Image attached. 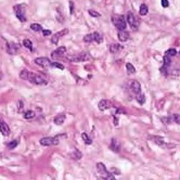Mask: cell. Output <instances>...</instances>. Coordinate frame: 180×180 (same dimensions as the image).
<instances>
[{
	"mask_svg": "<svg viewBox=\"0 0 180 180\" xmlns=\"http://www.w3.org/2000/svg\"><path fill=\"white\" fill-rule=\"evenodd\" d=\"M112 22L115 25V27L118 31H126L127 27V21L125 20V17L120 15V14H114L112 17Z\"/></svg>",
	"mask_w": 180,
	"mask_h": 180,
	"instance_id": "obj_1",
	"label": "cell"
},
{
	"mask_svg": "<svg viewBox=\"0 0 180 180\" xmlns=\"http://www.w3.org/2000/svg\"><path fill=\"white\" fill-rule=\"evenodd\" d=\"M28 80L31 82H33V84H35V85H38V86H46V85H48V80L46 78H44V77L38 75V74H35V73H29Z\"/></svg>",
	"mask_w": 180,
	"mask_h": 180,
	"instance_id": "obj_2",
	"label": "cell"
},
{
	"mask_svg": "<svg viewBox=\"0 0 180 180\" xmlns=\"http://www.w3.org/2000/svg\"><path fill=\"white\" fill-rule=\"evenodd\" d=\"M96 167H97L99 175H101L104 179H110V180L114 179V176L108 171V169H106V167H105V165L103 163H97Z\"/></svg>",
	"mask_w": 180,
	"mask_h": 180,
	"instance_id": "obj_3",
	"label": "cell"
},
{
	"mask_svg": "<svg viewBox=\"0 0 180 180\" xmlns=\"http://www.w3.org/2000/svg\"><path fill=\"white\" fill-rule=\"evenodd\" d=\"M14 13L17 17L21 21V22H26V14H25V6L24 5H17L13 8Z\"/></svg>",
	"mask_w": 180,
	"mask_h": 180,
	"instance_id": "obj_4",
	"label": "cell"
},
{
	"mask_svg": "<svg viewBox=\"0 0 180 180\" xmlns=\"http://www.w3.org/2000/svg\"><path fill=\"white\" fill-rule=\"evenodd\" d=\"M127 22L128 24L131 26V28L134 29V31H137L138 27H139V24H140V21H139V19L135 15V13H132V12H128L127 13Z\"/></svg>",
	"mask_w": 180,
	"mask_h": 180,
	"instance_id": "obj_5",
	"label": "cell"
},
{
	"mask_svg": "<svg viewBox=\"0 0 180 180\" xmlns=\"http://www.w3.org/2000/svg\"><path fill=\"white\" fill-rule=\"evenodd\" d=\"M67 59L72 62H80V61H89L91 60V55L87 53V52H82L79 54L75 55H68Z\"/></svg>",
	"mask_w": 180,
	"mask_h": 180,
	"instance_id": "obj_6",
	"label": "cell"
},
{
	"mask_svg": "<svg viewBox=\"0 0 180 180\" xmlns=\"http://www.w3.org/2000/svg\"><path fill=\"white\" fill-rule=\"evenodd\" d=\"M39 142L44 147L56 145V144H59V139H58V137H45V138H41Z\"/></svg>",
	"mask_w": 180,
	"mask_h": 180,
	"instance_id": "obj_7",
	"label": "cell"
},
{
	"mask_svg": "<svg viewBox=\"0 0 180 180\" xmlns=\"http://www.w3.org/2000/svg\"><path fill=\"white\" fill-rule=\"evenodd\" d=\"M35 64H37V65L41 66V67H50L51 66V61L48 59V58H45V56H40V58H37V59H35Z\"/></svg>",
	"mask_w": 180,
	"mask_h": 180,
	"instance_id": "obj_8",
	"label": "cell"
},
{
	"mask_svg": "<svg viewBox=\"0 0 180 180\" xmlns=\"http://www.w3.org/2000/svg\"><path fill=\"white\" fill-rule=\"evenodd\" d=\"M65 52H66V47L61 46V47H59L58 49H55L54 51L51 53V56H52V59H58V58L63 56V55L65 54Z\"/></svg>",
	"mask_w": 180,
	"mask_h": 180,
	"instance_id": "obj_9",
	"label": "cell"
},
{
	"mask_svg": "<svg viewBox=\"0 0 180 180\" xmlns=\"http://www.w3.org/2000/svg\"><path fill=\"white\" fill-rule=\"evenodd\" d=\"M19 48H20V46L14 44V43H9L7 45V51H8L9 54H17Z\"/></svg>",
	"mask_w": 180,
	"mask_h": 180,
	"instance_id": "obj_10",
	"label": "cell"
},
{
	"mask_svg": "<svg viewBox=\"0 0 180 180\" xmlns=\"http://www.w3.org/2000/svg\"><path fill=\"white\" fill-rule=\"evenodd\" d=\"M67 33H68V29H63V31H61V32L56 33L55 35H53V36H52V38H51V44H53V45L58 44L61 37H62L63 35L67 34Z\"/></svg>",
	"mask_w": 180,
	"mask_h": 180,
	"instance_id": "obj_11",
	"label": "cell"
},
{
	"mask_svg": "<svg viewBox=\"0 0 180 180\" xmlns=\"http://www.w3.org/2000/svg\"><path fill=\"white\" fill-rule=\"evenodd\" d=\"M130 89H131V91L135 93V94H137V93H139V92H141V85H140V82H137V80L131 82Z\"/></svg>",
	"mask_w": 180,
	"mask_h": 180,
	"instance_id": "obj_12",
	"label": "cell"
},
{
	"mask_svg": "<svg viewBox=\"0 0 180 180\" xmlns=\"http://www.w3.org/2000/svg\"><path fill=\"white\" fill-rule=\"evenodd\" d=\"M111 106H112V104L109 100H101L98 104V108L100 111H105V110L110 109Z\"/></svg>",
	"mask_w": 180,
	"mask_h": 180,
	"instance_id": "obj_13",
	"label": "cell"
},
{
	"mask_svg": "<svg viewBox=\"0 0 180 180\" xmlns=\"http://www.w3.org/2000/svg\"><path fill=\"white\" fill-rule=\"evenodd\" d=\"M0 132H1L3 136H9V135H10V127L8 126L7 123L0 122Z\"/></svg>",
	"mask_w": 180,
	"mask_h": 180,
	"instance_id": "obj_14",
	"label": "cell"
},
{
	"mask_svg": "<svg viewBox=\"0 0 180 180\" xmlns=\"http://www.w3.org/2000/svg\"><path fill=\"white\" fill-rule=\"evenodd\" d=\"M111 149L114 151V152H120V141L117 140V139H115V138H113L112 139V142H111Z\"/></svg>",
	"mask_w": 180,
	"mask_h": 180,
	"instance_id": "obj_15",
	"label": "cell"
},
{
	"mask_svg": "<svg viewBox=\"0 0 180 180\" xmlns=\"http://www.w3.org/2000/svg\"><path fill=\"white\" fill-rule=\"evenodd\" d=\"M118 39L122 43H125L129 39V33L126 31H118Z\"/></svg>",
	"mask_w": 180,
	"mask_h": 180,
	"instance_id": "obj_16",
	"label": "cell"
},
{
	"mask_svg": "<svg viewBox=\"0 0 180 180\" xmlns=\"http://www.w3.org/2000/svg\"><path fill=\"white\" fill-rule=\"evenodd\" d=\"M64 120H65V115L61 113V114H58L55 116L54 120H53V123L55 125H62L64 123Z\"/></svg>",
	"mask_w": 180,
	"mask_h": 180,
	"instance_id": "obj_17",
	"label": "cell"
},
{
	"mask_svg": "<svg viewBox=\"0 0 180 180\" xmlns=\"http://www.w3.org/2000/svg\"><path fill=\"white\" fill-rule=\"evenodd\" d=\"M150 140L154 141L157 145H164V138L157 136H150Z\"/></svg>",
	"mask_w": 180,
	"mask_h": 180,
	"instance_id": "obj_18",
	"label": "cell"
},
{
	"mask_svg": "<svg viewBox=\"0 0 180 180\" xmlns=\"http://www.w3.org/2000/svg\"><path fill=\"white\" fill-rule=\"evenodd\" d=\"M93 38H94V41L97 43V44H102L103 43V36H102V34L99 33V32H94L93 33Z\"/></svg>",
	"mask_w": 180,
	"mask_h": 180,
	"instance_id": "obj_19",
	"label": "cell"
},
{
	"mask_svg": "<svg viewBox=\"0 0 180 180\" xmlns=\"http://www.w3.org/2000/svg\"><path fill=\"white\" fill-rule=\"evenodd\" d=\"M147 12H149V8H147V5H141L140 6V10H139V14L140 15H142V17H144V15H147Z\"/></svg>",
	"mask_w": 180,
	"mask_h": 180,
	"instance_id": "obj_20",
	"label": "cell"
},
{
	"mask_svg": "<svg viewBox=\"0 0 180 180\" xmlns=\"http://www.w3.org/2000/svg\"><path fill=\"white\" fill-rule=\"evenodd\" d=\"M136 100L140 104H144V103H145V96H144L143 93H141V92L137 93V94H136Z\"/></svg>",
	"mask_w": 180,
	"mask_h": 180,
	"instance_id": "obj_21",
	"label": "cell"
},
{
	"mask_svg": "<svg viewBox=\"0 0 180 180\" xmlns=\"http://www.w3.org/2000/svg\"><path fill=\"white\" fill-rule=\"evenodd\" d=\"M23 46H24L25 48L29 49L31 51H33V43H32V40H29V39H24V40H23Z\"/></svg>",
	"mask_w": 180,
	"mask_h": 180,
	"instance_id": "obj_22",
	"label": "cell"
},
{
	"mask_svg": "<svg viewBox=\"0 0 180 180\" xmlns=\"http://www.w3.org/2000/svg\"><path fill=\"white\" fill-rule=\"evenodd\" d=\"M84 41L86 44H91L92 41H94V38H93V34H87L84 36Z\"/></svg>",
	"mask_w": 180,
	"mask_h": 180,
	"instance_id": "obj_23",
	"label": "cell"
},
{
	"mask_svg": "<svg viewBox=\"0 0 180 180\" xmlns=\"http://www.w3.org/2000/svg\"><path fill=\"white\" fill-rule=\"evenodd\" d=\"M126 68H127V73H128L129 75L136 73V68H135V66L132 65L131 63H126Z\"/></svg>",
	"mask_w": 180,
	"mask_h": 180,
	"instance_id": "obj_24",
	"label": "cell"
},
{
	"mask_svg": "<svg viewBox=\"0 0 180 180\" xmlns=\"http://www.w3.org/2000/svg\"><path fill=\"white\" fill-rule=\"evenodd\" d=\"M31 28L33 29L34 32H43V26L38 24V23H33L31 25Z\"/></svg>",
	"mask_w": 180,
	"mask_h": 180,
	"instance_id": "obj_25",
	"label": "cell"
},
{
	"mask_svg": "<svg viewBox=\"0 0 180 180\" xmlns=\"http://www.w3.org/2000/svg\"><path fill=\"white\" fill-rule=\"evenodd\" d=\"M122 49V47L118 46V45L116 44H112L110 46V51L112 52V53H116V52H118V50Z\"/></svg>",
	"mask_w": 180,
	"mask_h": 180,
	"instance_id": "obj_26",
	"label": "cell"
},
{
	"mask_svg": "<svg viewBox=\"0 0 180 180\" xmlns=\"http://www.w3.org/2000/svg\"><path fill=\"white\" fill-rule=\"evenodd\" d=\"M28 75H29V72L27 70H23L20 73V78L23 79V80H28Z\"/></svg>",
	"mask_w": 180,
	"mask_h": 180,
	"instance_id": "obj_27",
	"label": "cell"
},
{
	"mask_svg": "<svg viewBox=\"0 0 180 180\" xmlns=\"http://www.w3.org/2000/svg\"><path fill=\"white\" fill-rule=\"evenodd\" d=\"M82 140H84V142L86 143V144H91V139L89 138V136H88L86 132H82Z\"/></svg>",
	"mask_w": 180,
	"mask_h": 180,
	"instance_id": "obj_28",
	"label": "cell"
},
{
	"mask_svg": "<svg viewBox=\"0 0 180 180\" xmlns=\"http://www.w3.org/2000/svg\"><path fill=\"white\" fill-rule=\"evenodd\" d=\"M17 144H19V140H17V139H15V140H13V141L9 142V143L7 144V147H8V149H10V150H12V149L17 147Z\"/></svg>",
	"mask_w": 180,
	"mask_h": 180,
	"instance_id": "obj_29",
	"label": "cell"
},
{
	"mask_svg": "<svg viewBox=\"0 0 180 180\" xmlns=\"http://www.w3.org/2000/svg\"><path fill=\"white\" fill-rule=\"evenodd\" d=\"M24 117H25L26 120L34 118V117H35V113H34V111H26V112L24 113Z\"/></svg>",
	"mask_w": 180,
	"mask_h": 180,
	"instance_id": "obj_30",
	"label": "cell"
},
{
	"mask_svg": "<svg viewBox=\"0 0 180 180\" xmlns=\"http://www.w3.org/2000/svg\"><path fill=\"white\" fill-rule=\"evenodd\" d=\"M82 152H79L78 150H75L74 152L72 153V157L75 158V159H79V158H82Z\"/></svg>",
	"mask_w": 180,
	"mask_h": 180,
	"instance_id": "obj_31",
	"label": "cell"
},
{
	"mask_svg": "<svg viewBox=\"0 0 180 180\" xmlns=\"http://www.w3.org/2000/svg\"><path fill=\"white\" fill-rule=\"evenodd\" d=\"M165 54H167L169 55V56H175V55H177V50L176 49H168L167 51H166V53Z\"/></svg>",
	"mask_w": 180,
	"mask_h": 180,
	"instance_id": "obj_32",
	"label": "cell"
},
{
	"mask_svg": "<svg viewBox=\"0 0 180 180\" xmlns=\"http://www.w3.org/2000/svg\"><path fill=\"white\" fill-rule=\"evenodd\" d=\"M51 66H52V67H56V68H59V70H64V65H62V64L58 63V62H52V63H51Z\"/></svg>",
	"mask_w": 180,
	"mask_h": 180,
	"instance_id": "obj_33",
	"label": "cell"
},
{
	"mask_svg": "<svg viewBox=\"0 0 180 180\" xmlns=\"http://www.w3.org/2000/svg\"><path fill=\"white\" fill-rule=\"evenodd\" d=\"M89 14L91 15V17H101V14L99 13V12H97V11H94V10H89Z\"/></svg>",
	"mask_w": 180,
	"mask_h": 180,
	"instance_id": "obj_34",
	"label": "cell"
},
{
	"mask_svg": "<svg viewBox=\"0 0 180 180\" xmlns=\"http://www.w3.org/2000/svg\"><path fill=\"white\" fill-rule=\"evenodd\" d=\"M173 117H174L175 123H177V124H179V125H180V115L179 114H178V115H174Z\"/></svg>",
	"mask_w": 180,
	"mask_h": 180,
	"instance_id": "obj_35",
	"label": "cell"
},
{
	"mask_svg": "<svg viewBox=\"0 0 180 180\" xmlns=\"http://www.w3.org/2000/svg\"><path fill=\"white\" fill-rule=\"evenodd\" d=\"M168 6H169L168 0H162V7L163 8H167Z\"/></svg>",
	"mask_w": 180,
	"mask_h": 180,
	"instance_id": "obj_36",
	"label": "cell"
},
{
	"mask_svg": "<svg viewBox=\"0 0 180 180\" xmlns=\"http://www.w3.org/2000/svg\"><path fill=\"white\" fill-rule=\"evenodd\" d=\"M43 34H44V36H49V35H51V31H49V29H43Z\"/></svg>",
	"mask_w": 180,
	"mask_h": 180,
	"instance_id": "obj_37",
	"label": "cell"
},
{
	"mask_svg": "<svg viewBox=\"0 0 180 180\" xmlns=\"http://www.w3.org/2000/svg\"><path fill=\"white\" fill-rule=\"evenodd\" d=\"M73 12H74V3L72 1H70V13L73 14Z\"/></svg>",
	"mask_w": 180,
	"mask_h": 180,
	"instance_id": "obj_38",
	"label": "cell"
},
{
	"mask_svg": "<svg viewBox=\"0 0 180 180\" xmlns=\"http://www.w3.org/2000/svg\"><path fill=\"white\" fill-rule=\"evenodd\" d=\"M23 110V102H19V111H22Z\"/></svg>",
	"mask_w": 180,
	"mask_h": 180,
	"instance_id": "obj_39",
	"label": "cell"
},
{
	"mask_svg": "<svg viewBox=\"0 0 180 180\" xmlns=\"http://www.w3.org/2000/svg\"><path fill=\"white\" fill-rule=\"evenodd\" d=\"M2 77H3V75H2V73L0 72V80H1V78H2Z\"/></svg>",
	"mask_w": 180,
	"mask_h": 180,
	"instance_id": "obj_40",
	"label": "cell"
},
{
	"mask_svg": "<svg viewBox=\"0 0 180 180\" xmlns=\"http://www.w3.org/2000/svg\"><path fill=\"white\" fill-rule=\"evenodd\" d=\"M179 54H180V51H179Z\"/></svg>",
	"mask_w": 180,
	"mask_h": 180,
	"instance_id": "obj_41",
	"label": "cell"
}]
</instances>
